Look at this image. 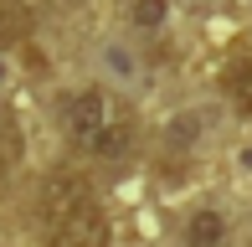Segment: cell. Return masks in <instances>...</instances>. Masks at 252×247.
<instances>
[{"instance_id":"1","label":"cell","mask_w":252,"mask_h":247,"mask_svg":"<svg viewBox=\"0 0 252 247\" xmlns=\"http://www.w3.org/2000/svg\"><path fill=\"white\" fill-rule=\"evenodd\" d=\"M41 232L47 247H108V211L83 170H52L41 181Z\"/></svg>"},{"instance_id":"2","label":"cell","mask_w":252,"mask_h":247,"mask_svg":"<svg viewBox=\"0 0 252 247\" xmlns=\"http://www.w3.org/2000/svg\"><path fill=\"white\" fill-rule=\"evenodd\" d=\"M62 129L93 160H124L134 144V119L124 114V103L108 88H77L62 103Z\"/></svg>"},{"instance_id":"3","label":"cell","mask_w":252,"mask_h":247,"mask_svg":"<svg viewBox=\"0 0 252 247\" xmlns=\"http://www.w3.org/2000/svg\"><path fill=\"white\" fill-rule=\"evenodd\" d=\"M221 88H226V98H232L242 114H252V41H242V47L226 57V67H221Z\"/></svg>"},{"instance_id":"4","label":"cell","mask_w":252,"mask_h":247,"mask_svg":"<svg viewBox=\"0 0 252 247\" xmlns=\"http://www.w3.org/2000/svg\"><path fill=\"white\" fill-rule=\"evenodd\" d=\"M221 242H226V216L216 206H201L186 221V247H221Z\"/></svg>"},{"instance_id":"5","label":"cell","mask_w":252,"mask_h":247,"mask_svg":"<svg viewBox=\"0 0 252 247\" xmlns=\"http://www.w3.org/2000/svg\"><path fill=\"white\" fill-rule=\"evenodd\" d=\"M129 21L139 31H159L170 21V0H134V5H129Z\"/></svg>"},{"instance_id":"6","label":"cell","mask_w":252,"mask_h":247,"mask_svg":"<svg viewBox=\"0 0 252 247\" xmlns=\"http://www.w3.org/2000/svg\"><path fill=\"white\" fill-rule=\"evenodd\" d=\"M21 150H26V139H21V124L10 114H0V170H10V165L21 160Z\"/></svg>"},{"instance_id":"7","label":"cell","mask_w":252,"mask_h":247,"mask_svg":"<svg viewBox=\"0 0 252 247\" xmlns=\"http://www.w3.org/2000/svg\"><path fill=\"white\" fill-rule=\"evenodd\" d=\"M21 36H26V10L0 0V47H16Z\"/></svg>"},{"instance_id":"8","label":"cell","mask_w":252,"mask_h":247,"mask_svg":"<svg viewBox=\"0 0 252 247\" xmlns=\"http://www.w3.org/2000/svg\"><path fill=\"white\" fill-rule=\"evenodd\" d=\"M201 114H180L175 124H170V139H175V144H190V139H196V134H201Z\"/></svg>"}]
</instances>
